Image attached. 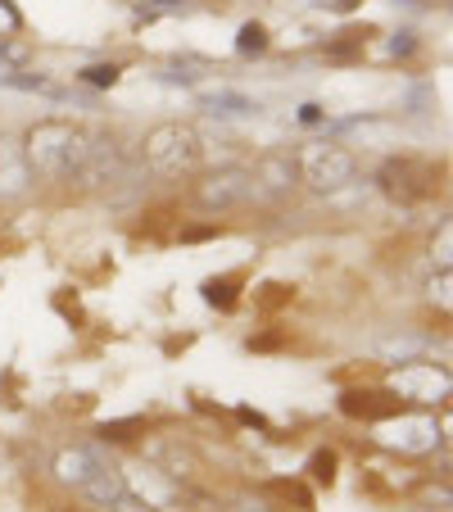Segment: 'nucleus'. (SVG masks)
<instances>
[{"mask_svg":"<svg viewBox=\"0 0 453 512\" xmlns=\"http://www.w3.org/2000/svg\"><path fill=\"white\" fill-rule=\"evenodd\" d=\"M96 141L100 132H91L78 118H41L19 136L23 159L37 182H78L96 155Z\"/></svg>","mask_w":453,"mask_h":512,"instance_id":"1","label":"nucleus"},{"mask_svg":"<svg viewBox=\"0 0 453 512\" xmlns=\"http://www.w3.org/2000/svg\"><path fill=\"white\" fill-rule=\"evenodd\" d=\"M141 164L155 182H191L204 168V136L186 118H164L141 136Z\"/></svg>","mask_w":453,"mask_h":512,"instance_id":"2","label":"nucleus"},{"mask_svg":"<svg viewBox=\"0 0 453 512\" xmlns=\"http://www.w3.org/2000/svg\"><path fill=\"white\" fill-rule=\"evenodd\" d=\"M295 159H299V186H309L313 195H336L358 182V155L349 145L331 141V136L309 141Z\"/></svg>","mask_w":453,"mask_h":512,"instance_id":"3","label":"nucleus"},{"mask_svg":"<svg viewBox=\"0 0 453 512\" xmlns=\"http://www.w3.org/2000/svg\"><path fill=\"white\" fill-rule=\"evenodd\" d=\"M376 431H381V445L386 449H399V454H413V458L435 454V445H440V422H435L431 413H408V408H399V413L381 417Z\"/></svg>","mask_w":453,"mask_h":512,"instance_id":"4","label":"nucleus"},{"mask_svg":"<svg viewBox=\"0 0 453 512\" xmlns=\"http://www.w3.org/2000/svg\"><path fill=\"white\" fill-rule=\"evenodd\" d=\"M195 204L209 213H227V209H241V204L254 200V182H250V168L232 164V168H213V173H195Z\"/></svg>","mask_w":453,"mask_h":512,"instance_id":"5","label":"nucleus"},{"mask_svg":"<svg viewBox=\"0 0 453 512\" xmlns=\"http://www.w3.org/2000/svg\"><path fill=\"white\" fill-rule=\"evenodd\" d=\"M390 395H399V404L431 408V404H440V399H449V372L435 368V363H422V358H413V363H399Z\"/></svg>","mask_w":453,"mask_h":512,"instance_id":"6","label":"nucleus"},{"mask_svg":"<svg viewBox=\"0 0 453 512\" xmlns=\"http://www.w3.org/2000/svg\"><path fill=\"white\" fill-rule=\"evenodd\" d=\"M250 182L254 195H268V200H290L299 191V159L290 150H263L250 164Z\"/></svg>","mask_w":453,"mask_h":512,"instance_id":"7","label":"nucleus"},{"mask_svg":"<svg viewBox=\"0 0 453 512\" xmlns=\"http://www.w3.org/2000/svg\"><path fill=\"white\" fill-rule=\"evenodd\" d=\"M32 186H37V177H32L28 159H23L19 136H0V204L28 200Z\"/></svg>","mask_w":453,"mask_h":512,"instance_id":"8","label":"nucleus"},{"mask_svg":"<svg viewBox=\"0 0 453 512\" xmlns=\"http://www.w3.org/2000/svg\"><path fill=\"white\" fill-rule=\"evenodd\" d=\"M376 186H381L395 204H417L426 191H431V186H426V168L417 164V159H390V164H381Z\"/></svg>","mask_w":453,"mask_h":512,"instance_id":"9","label":"nucleus"},{"mask_svg":"<svg viewBox=\"0 0 453 512\" xmlns=\"http://www.w3.org/2000/svg\"><path fill=\"white\" fill-rule=\"evenodd\" d=\"M78 494L91 503V508L109 512V508H114V503H123L127 494H132V481H127V472H123V467H114V463H100L96 472H91V481L82 485Z\"/></svg>","mask_w":453,"mask_h":512,"instance_id":"10","label":"nucleus"},{"mask_svg":"<svg viewBox=\"0 0 453 512\" xmlns=\"http://www.w3.org/2000/svg\"><path fill=\"white\" fill-rule=\"evenodd\" d=\"M100 463H105V458H100L96 449L68 445V449H59V454H55V467H50V472H55L59 485H68V490H82V485L91 481V472H96Z\"/></svg>","mask_w":453,"mask_h":512,"instance_id":"11","label":"nucleus"},{"mask_svg":"<svg viewBox=\"0 0 453 512\" xmlns=\"http://www.w3.org/2000/svg\"><path fill=\"white\" fill-rule=\"evenodd\" d=\"M200 109L204 114H213V118H250V114H259V100H250L245 91L222 87V91H204Z\"/></svg>","mask_w":453,"mask_h":512,"instance_id":"12","label":"nucleus"},{"mask_svg":"<svg viewBox=\"0 0 453 512\" xmlns=\"http://www.w3.org/2000/svg\"><path fill=\"white\" fill-rule=\"evenodd\" d=\"M0 87L28 91V96H46V100H64V91H59L55 82L46 78V73H23V68H14V73H0Z\"/></svg>","mask_w":453,"mask_h":512,"instance_id":"13","label":"nucleus"},{"mask_svg":"<svg viewBox=\"0 0 453 512\" xmlns=\"http://www.w3.org/2000/svg\"><path fill=\"white\" fill-rule=\"evenodd\" d=\"M209 73H213V64H209V59H195V55H186V59H173V64H168L164 73H159V78H164V82H173V87H177V82H182V87H195V82H204V78H209Z\"/></svg>","mask_w":453,"mask_h":512,"instance_id":"14","label":"nucleus"},{"mask_svg":"<svg viewBox=\"0 0 453 512\" xmlns=\"http://www.w3.org/2000/svg\"><path fill=\"white\" fill-rule=\"evenodd\" d=\"M268 50H272V37L263 23H245V28L236 32V55L241 59H259V55H268Z\"/></svg>","mask_w":453,"mask_h":512,"instance_id":"15","label":"nucleus"},{"mask_svg":"<svg viewBox=\"0 0 453 512\" xmlns=\"http://www.w3.org/2000/svg\"><path fill=\"white\" fill-rule=\"evenodd\" d=\"M236 286H241V277H209V281H204V300H209L213 309H232V304H236Z\"/></svg>","mask_w":453,"mask_h":512,"instance_id":"16","label":"nucleus"},{"mask_svg":"<svg viewBox=\"0 0 453 512\" xmlns=\"http://www.w3.org/2000/svg\"><path fill=\"white\" fill-rule=\"evenodd\" d=\"M32 59V46L28 41H14V37H0V73H14Z\"/></svg>","mask_w":453,"mask_h":512,"instance_id":"17","label":"nucleus"},{"mask_svg":"<svg viewBox=\"0 0 453 512\" xmlns=\"http://www.w3.org/2000/svg\"><path fill=\"white\" fill-rule=\"evenodd\" d=\"M118 78H123V64H87L78 73V82H87V87H100V91L114 87Z\"/></svg>","mask_w":453,"mask_h":512,"instance_id":"18","label":"nucleus"},{"mask_svg":"<svg viewBox=\"0 0 453 512\" xmlns=\"http://www.w3.org/2000/svg\"><path fill=\"white\" fill-rule=\"evenodd\" d=\"M309 476L318 485H331L336 481V454H331V449H318V454L309 458Z\"/></svg>","mask_w":453,"mask_h":512,"instance_id":"19","label":"nucleus"},{"mask_svg":"<svg viewBox=\"0 0 453 512\" xmlns=\"http://www.w3.org/2000/svg\"><path fill=\"white\" fill-rule=\"evenodd\" d=\"M417 46H422V41H417V32L404 28V32H395V41H390V55H395V59H408V55H417Z\"/></svg>","mask_w":453,"mask_h":512,"instance_id":"20","label":"nucleus"},{"mask_svg":"<svg viewBox=\"0 0 453 512\" xmlns=\"http://www.w3.org/2000/svg\"><path fill=\"white\" fill-rule=\"evenodd\" d=\"M127 431H141V422H136V417H132V422H114V426H100V435H105V440H132V435H127Z\"/></svg>","mask_w":453,"mask_h":512,"instance_id":"21","label":"nucleus"},{"mask_svg":"<svg viewBox=\"0 0 453 512\" xmlns=\"http://www.w3.org/2000/svg\"><path fill=\"white\" fill-rule=\"evenodd\" d=\"M322 118H327V114H322V105H304V109H299V123H304V127L322 123Z\"/></svg>","mask_w":453,"mask_h":512,"instance_id":"22","label":"nucleus"},{"mask_svg":"<svg viewBox=\"0 0 453 512\" xmlns=\"http://www.w3.org/2000/svg\"><path fill=\"white\" fill-rule=\"evenodd\" d=\"M358 0H336V5H331V10H354Z\"/></svg>","mask_w":453,"mask_h":512,"instance_id":"23","label":"nucleus"},{"mask_svg":"<svg viewBox=\"0 0 453 512\" xmlns=\"http://www.w3.org/2000/svg\"><path fill=\"white\" fill-rule=\"evenodd\" d=\"M250 512H268V508H250Z\"/></svg>","mask_w":453,"mask_h":512,"instance_id":"24","label":"nucleus"}]
</instances>
